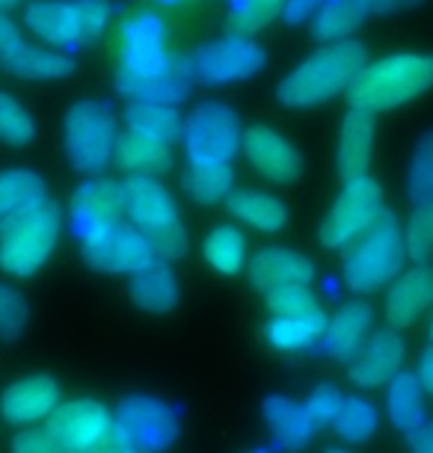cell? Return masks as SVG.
Returning a JSON list of instances; mask_svg holds the SVG:
<instances>
[{"instance_id": "6da1fadb", "label": "cell", "mask_w": 433, "mask_h": 453, "mask_svg": "<svg viewBox=\"0 0 433 453\" xmlns=\"http://www.w3.org/2000/svg\"><path fill=\"white\" fill-rule=\"evenodd\" d=\"M368 63V48L360 39L324 42L315 54H309L294 72H288L276 87V98L282 107L309 110L329 104L333 98L351 89L356 74Z\"/></svg>"}, {"instance_id": "7a4b0ae2", "label": "cell", "mask_w": 433, "mask_h": 453, "mask_svg": "<svg viewBox=\"0 0 433 453\" xmlns=\"http://www.w3.org/2000/svg\"><path fill=\"white\" fill-rule=\"evenodd\" d=\"M433 89V54H389L377 63H365L356 74L347 101L351 107L383 113L406 107Z\"/></svg>"}, {"instance_id": "3957f363", "label": "cell", "mask_w": 433, "mask_h": 453, "mask_svg": "<svg viewBox=\"0 0 433 453\" xmlns=\"http://www.w3.org/2000/svg\"><path fill=\"white\" fill-rule=\"evenodd\" d=\"M59 232L63 211L48 196L0 219V270L12 279L36 276L54 255Z\"/></svg>"}, {"instance_id": "277c9868", "label": "cell", "mask_w": 433, "mask_h": 453, "mask_svg": "<svg viewBox=\"0 0 433 453\" xmlns=\"http://www.w3.org/2000/svg\"><path fill=\"white\" fill-rule=\"evenodd\" d=\"M122 184V208L125 217L137 232L146 237L151 252L164 261H178L188 255V232L178 217L175 199L158 181L155 175L131 173Z\"/></svg>"}, {"instance_id": "5b68a950", "label": "cell", "mask_w": 433, "mask_h": 453, "mask_svg": "<svg viewBox=\"0 0 433 453\" xmlns=\"http://www.w3.org/2000/svg\"><path fill=\"white\" fill-rule=\"evenodd\" d=\"M404 228L395 211H380L377 219L356 237L344 258V285L353 294H375L386 288L404 267Z\"/></svg>"}, {"instance_id": "8992f818", "label": "cell", "mask_w": 433, "mask_h": 453, "mask_svg": "<svg viewBox=\"0 0 433 453\" xmlns=\"http://www.w3.org/2000/svg\"><path fill=\"white\" fill-rule=\"evenodd\" d=\"M110 0H39L24 12V27L42 45L72 50L96 42L110 21Z\"/></svg>"}, {"instance_id": "52a82bcc", "label": "cell", "mask_w": 433, "mask_h": 453, "mask_svg": "<svg viewBox=\"0 0 433 453\" xmlns=\"http://www.w3.org/2000/svg\"><path fill=\"white\" fill-rule=\"evenodd\" d=\"M119 122L107 101H74L63 119V142L72 166L83 175H98L116 151Z\"/></svg>"}, {"instance_id": "ba28073f", "label": "cell", "mask_w": 433, "mask_h": 453, "mask_svg": "<svg viewBox=\"0 0 433 453\" xmlns=\"http://www.w3.org/2000/svg\"><path fill=\"white\" fill-rule=\"evenodd\" d=\"M175 57L166 54V27L155 12H134L119 30V68L116 89L125 92L134 83L164 74Z\"/></svg>"}, {"instance_id": "9c48e42d", "label": "cell", "mask_w": 433, "mask_h": 453, "mask_svg": "<svg viewBox=\"0 0 433 453\" xmlns=\"http://www.w3.org/2000/svg\"><path fill=\"white\" fill-rule=\"evenodd\" d=\"M244 125L223 101H205L184 119L182 140L190 164H232L241 155Z\"/></svg>"}, {"instance_id": "30bf717a", "label": "cell", "mask_w": 433, "mask_h": 453, "mask_svg": "<svg viewBox=\"0 0 433 453\" xmlns=\"http://www.w3.org/2000/svg\"><path fill=\"white\" fill-rule=\"evenodd\" d=\"M383 211V196H380V187L371 175H356L347 178L338 199L329 208L327 219L321 222V243L327 250H342V246H351L356 237H360L371 222L377 219V213Z\"/></svg>"}, {"instance_id": "8fae6325", "label": "cell", "mask_w": 433, "mask_h": 453, "mask_svg": "<svg viewBox=\"0 0 433 453\" xmlns=\"http://www.w3.org/2000/svg\"><path fill=\"white\" fill-rule=\"evenodd\" d=\"M265 68V48L256 39L232 33V36L211 39L197 48L190 57L193 81H202L208 87H226V83L250 81Z\"/></svg>"}, {"instance_id": "7c38bea8", "label": "cell", "mask_w": 433, "mask_h": 453, "mask_svg": "<svg viewBox=\"0 0 433 453\" xmlns=\"http://www.w3.org/2000/svg\"><path fill=\"white\" fill-rule=\"evenodd\" d=\"M113 421L128 433L140 453H164L182 433V418L173 403L149 395L122 397L113 409Z\"/></svg>"}, {"instance_id": "4fadbf2b", "label": "cell", "mask_w": 433, "mask_h": 453, "mask_svg": "<svg viewBox=\"0 0 433 453\" xmlns=\"http://www.w3.org/2000/svg\"><path fill=\"white\" fill-rule=\"evenodd\" d=\"M81 252L83 261L98 273H134L149 258H155L146 237L125 219L98 228V232L83 234Z\"/></svg>"}, {"instance_id": "5bb4252c", "label": "cell", "mask_w": 433, "mask_h": 453, "mask_svg": "<svg viewBox=\"0 0 433 453\" xmlns=\"http://www.w3.org/2000/svg\"><path fill=\"white\" fill-rule=\"evenodd\" d=\"M241 155L246 157L261 178L274 184H294L303 175V155L300 149L267 125H252L246 127L241 136Z\"/></svg>"}, {"instance_id": "9a60e30c", "label": "cell", "mask_w": 433, "mask_h": 453, "mask_svg": "<svg viewBox=\"0 0 433 453\" xmlns=\"http://www.w3.org/2000/svg\"><path fill=\"white\" fill-rule=\"evenodd\" d=\"M110 426H113V412L89 397L57 403L54 412L48 415V430L72 453H87Z\"/></svg>"}, {"instance_id": "2e32d148", "label": "cell", "mask_w": 433, "mask_h": 453, "mask_svg": "<svg viewBox=\"0 0 433 453\" xmlns=\"http://www.w3.org/2000/svg\"><path fill=\"white\" fill-rule=\"evenodd\" d=\"M122 217V184L113 181V178H87L72 193V222L78 237L113 226Z\"/></svg>"}, {"instance_id": "e0dca14e", "label": "cell", "mask_w": 433, "mask_h": 453, "mask_svg": "<svg viewBox=\"0 0 433 453\" xmlns=\"http://www.w3.org/2000/svg\"><path fill=\"white\" fill-rule=\"evenodd\" d=\"M433 305V267L430 264H415L392 279L386 290V320L392 329H406L421 318Z\"/></svg>"}, {"instance_id": "ac0fdd59", "label": "cell", "mask_w": 433, "mask_h": 453, "mask_svg": "<svg viewBox=\"0 0 433 453\" xmlns=\"http://www.w3.org/2000/svg\"><path fill=\"white\" fill-rule=\"evenodd\" d=\"M59 403V386L48 373H30L10 382L0 395V415L10 424H33L48 418Z\"/></svg>"}, {"instance_id": "d6986e66", "label": "cell", "mask_w": 433, "mask_h": 453, "mask_svg": "<svg viewBox=\"0 0 433 453\" xmlns=\"http://www.w3.org/2000/svg\"><path fill=\"white\" fill-rule=\"evenodd\" d=\"M406 356L404 338L398 335V329H383L375 332V338L368 344H362V349L351 358V380L362 388H377L386 386L392 376L401 373Z\"/></svg>"}, {"instance_id": "ffe728a7", "label": "cell", "mask_w": 433, "mask_h": 453, "mask_svg": "<svg viewBox=\"0 0 433 453\" xmlns=\"http://www.w3.org/2000/svg\"><path fill=\"white\" fill-rule=\"evenodd\" d=\"M375 116L377 113L351 107L347 116L342 119L338 140H336V169L344 181L356 175H368L371 157H375V134H377Z\"/></svg>"}, {"instance_id": "44dd1931", "label": "cell", "mask_w": 433, "mask_h": 453, "mask_svg": "<svg viewBox=\"0 0 433 453\" xmlns=\"http://www.w3.org/2000/svg\"><path fill=\"white\" fill-rule=\"evenodd\" d=\"M371 323H375L371 305L362 303V299H351V303H344L333 318H327L324 335H321V349H324L329 358L351 362L362 349L365 338H368Z\"/></svg>"}, {"instance_id": "7402d4cb", "label": "cell", "mask_w": 433, "mask_h": 453, "mask_svg": "<svg viewBox=\"0 0 433 453\" xmlns=\"http://www.w3.org/2000/svg\"><path fill=\"white\" fill-rule=\"evenodd\" d=\"M250 281L259 290L282 288V285H312L315 267L305 255L285 250V246H261L250 258Z\"/></svg>"}, {"instance_id": "603a6c76", "label": "cell", "mask_w": 433, "mask_h": 453, "mask_svg": "<svg viewBox=\"0 0 433 453\" xmlns=\"http://www.w3.org/2000/svg\"><path fill=\"white\" fill-rule=\"evenodd\" d=\"M131 299L146 314H169L178 305V279L169 270V261L149 258L131 273Z\"/></svg>"}, {"instance_id": "cb8c5ba5", "label": "cell", "mask_w": 433, "mask_h": 453, "mask_svg": "<svg viewBox=\"0 0 433 453\" xmlns=\"http://www.w3.org/2000/svg\"><path fill=\"white\" fill-rule=\"evenodd\" d=\"M6 72H12L15 78L24 81H63L74 72V59L57 48H42L30 45V42H19L6 54H0Z\"/></svg>"}, {"instance_id": "d4e9b609", "label": "cell", "mask_w": 433, "mask_h": 453, "mask_svg": "<svg viewBox=\"0 0 433 453\" xmlns=\"http://www.w3.org/2000/svg\"><path fill=\"white\" fill-rule=\"evenodd\" d=\"M113 157L125 173L158 175L169 166L173 151H169V142L158 140V136H151L146 131H140V127L125 125V131H119V136H116Z\"/></svg>"}, {"instance_id": "484cf974", "label": "cell", "mask_w": 433, "mask_h": 453, "mask_svg": "<svg viewBox=\"0 0 433 453\" xmlns=\"http://www.w3.org/2000/svg\"><path fill=\"white\" fill-rule=\"evenodd\" d=\"M261 415H265V426L276 439L279 448L291 450V453L303 450L318 430V426L312 424L309 412H305V406L294 403V400H288V397H267L265 403H261Z\"/></svg>"}, {"instance_id": "4316f807", "label": "cell", "mask_w": 433, "mask_h": 453, "mask_svg": "<svg viewBox=\"0 0 433 453\" xmlns=\"http://www.w3.org/2000/svg\"><path fill=\"white\" fill-rule=\"evenodd\" d=\"M226 204L235 219H241L246 226L259 228V232H267V234L282 232L288 222V208L276 196H270L265 190H232Z\"/></svg>"}, {"instance_id": "83f0119b", "label": "cell", "mask_w": 433, "mask_h": 453, "mask_svg": "<svg viewBox=\"0 0 433 453\" xmlns=\"http://www.w3.org/2000/svg\"><path fill=\"white\" fill-rule=\"evenodd\" d=\"M368 15L371 12L362 0H324L312 15V36L321 42L351 39Z\"/></svg>"}, {"instance_id": "f1b7e54d", "label": "cell", "mask_w": 433, "mask_h": 453, "mask_svg": "<svg viewBox=\"0 0 433 453\" xmlns=\"http://www.w3.org/2000/svg\"><path fill=\"white\" fill-rule=\"evenodd\" d=\"M327 326V311L312 309L303 314H291V318H274L267 323V341L276 349H285V353H294V349H305L312 347L315 341H321Z\"/></svg>"}, {"instance_id": "f546056e", "label": "cell", "mask_w": 433, "mask_h": 453, "mask_svg": "<svg viewBox=\"0 0 433 453\" xmlns=\"http://www.w3.org/2000/svg\"><path fill=\"white\" fill-rule=\"evenodd\" d=\"M386 409L395 430L410 433L424 421V388L415 373H398L386 382Z\"/></svg>"}, {"instance_id": "4dcf8cb0", "label": "cell", "mask_w": 433, "mask_h": 453, "mask_svg": "<svg viewBox=\"0 0 433 453\" xmlns=\"http://www.w3.org/2000/svg\"><path fill=\"white\" fill-rule=\"evenodd\" d=\"M235 190L232 164H188L184 169V193L197 204H220Z\"/></svg>"}, {"instance_id": "1f68e13d", "label": "cell", "mask_w": 433, "mask_h": 453, "mask_svg": "<svg viewBox=\"0 0 433 453\" xmlns=\"http://www.w3.org/2000/svg\"><path fill=\"white\" fill-rule=\"evenodd\" d=\"M125 125L140 127L158 140H164L173 145L182 136L184 119L178 113L175 104H160V101H131L125 110Z\"/></svg>"}, {"instance_id": "d6a6232c", "label": "cell", "mask_w": 433, "mask_h": 453, "mask_svg": "<svg viewBox=\"0 0 433 453\" xmlns=\"http://www.w3.org/2000/svg\"><path fill=\"white\" fill-rule=\"evenodd\" d=\"M202 255L220 276H237L246 264V237L237 226H217L202 243Z\"/></svg>"}, {"instance_id": "836d02e7", "label": "cell", "mask_w": 433, "mask_h": 453, "mask_svg": "<svg viewBox=\"0 0 433 453\" xmlns=\"http://www.w3.org/2000/svg\"><path fill=\"white\" fill-rule=\"evenodd\" d=\"M45 193V181L33 169H6L0 173V219L10 213L21 211L24 204L42 199Z\"/></svg>"}, {"instance_id": "e575fe53", "label": "cell", "mask_w": 433, "mask_h": 453, "mask_svg": "<svg viewBox=\"0 0 433 453\" xmlns=\"http://www.w3.org/2000/svg\"><path fill=\"white\" fill-rule=\"evenodd\" d=\"M333 430L344 441H368L377 433V409L362 397H342L338 412L333 418Z\"/></svg>"}, {"instance_id": "d590c367", "label": "cell", "mask_w": 433, "mask_h": 453, "mask_svg": "<svg viewBox=\"0 0 433 453\" xmlns=\"http://www.w3.org/2000/svg\"><path fill=\"white\" fill-rule=\"evenodd\" d=\"M406 196L413 204L433 199V131L415 142L410 166H406Z\"/></svg>"}, {"instance_id": "8d00e7d4", "label": "cell", "mask_w": 433, "mask_h": 453, "mask_svg": "<svg viewBox=\"0 0 433 453\" xmlns=\"http://www.w3.org/2000/svg\"><path fill=\"white\" fill-rule=\"evenodd\" d=\"M404 246L415 264L433 261V199L419 202L413 208L404 228Z\"/></svg>"}, {"instance_id": "74e56055", "label": "cell", "mask_w": 433, "mask_h": 453, "mask_svg": "<svg viewBox=\"0 0 433 453\" xmlns=\"http://www.w3.org/2000/svg\"><path fill=\"white\" fill-rule=\"evenodd\" d=\"M33 136H36V122L27 113V107L10 92L0 89V142L21 149V145L33 142Z\"/></svg>"}, {"instance_id": "f35d334b", "label": "cell", "mask_w": 433, "mask_h": 453, "mask_svg": "<svg viewBox=\"0 0 433 453\" xmlns=\"http://www.w3.org/2000/svg\"><path fill=\"white\" fill-rule=\"evenodd\" d=\"M285 4L288 0H235L232 30L241 33V36L265 30L267 24H274L285 12Z\"/></svg>"}, {"instance_id": "ab89813d", "label": "cell", "mask_w": 433, "mask_h": 453, "mask_svg": "<svg viewBox=\"0 0 433 453\" xmlns=\"http://www.w3.org/2000/svg\"><path fill=\"white\" fill-rule=\"evenodd\" d=\"M265 305L274 318H291V314L318 309V296L309 285H282L265 290Z\"/></svg>"}, {"instance_id": "60d3db41", "label": "cell", "mask_w": 433, "mask_h": 453, "mask_svg": "<svg viewBox=\"0 0 433 453\" xmlns=\"http://www.w3.org/2000/svg\"><path fill=\"white\" fill-rule=\"evenodd\" d=\"M30 323V305L19 290L0 281V341H15Z\"/></svg>"}, {"instance_id": "b9f144b4", "label": "cell", "mask_w": 433, "mask_h": 453, "mask_svg": "<svg viewBox=\"0 0 433 453\" xmlns=\"http://www.w3.org/2000/svg\"><path fill=\"white\" fill-rule=\"evenodd\" d=\"M338 403H342V395H338L333 386H318L303 406H305V412H309L315 426H333Z\"/></svg>"}, {"instance_id": "7bdbcfd3", "label": "cell", "mask_w": 433, "mask_h": 453, "mask_svg": "<svg viewBox=\"0 0 433 453\" xmlns=\"http://www.w3.org/2000/svg\"><path fill=\"white\" fill-rule=\"evenodd\" d=\"M12 453H72L50 430H21L12 435Z\"/></svg>"}, {"instance_id": "ee69618b", "label": "cell", "mask_w": 433, "mask_h": 453, "mask_svg": "<svg viewBox=\"0 0 433 453\" xmlns=\"http://www.w3.org/2000/svg\"><path fill=\"white\" fill-rule=\"evenodd\" d=\"M87 453H140V448L128 439V433L113 421V426H110Z\"/></svg>"}, {"instance_id": "f6af8a7d", "label": "cell", "mask_w": 433, "mask_h": 453, "mask_svg": "<svg viewBox=\"0 0 433 453\" xmlns=\"http://www.w3.org/2000/svg\"><path fill=\"white\" fill-rule=\"evenodd\" d=\"M406 444L413 453H433V421H421L406 433Z\"/></svg>"}, {"instance_id": "bcb514c9", "label": "cell", "mask_w": 433, "mask_h": 453, "mask_svg": "<svg viewBox=\"0 0 433 453\" xmlns=\"http://www.w3.org/2000/svg\"><path fill=\"white\" fill-rule=\"evenodd\" d=\"M368 6L371 15H395V12H406V10H415L421 6L424 0H362Z\"/></svg>"}, {"instance_id": "7dc6e473", "label": "cell", "mask_w": 433, "mask_h": 453, "mask_svg": "<svg viewBox=\"0 0 433 453\" xmlns=\"http://www.w3.org/2000/svg\"><path fill=\"white\" fill-rule=\"evenodd\" d=\"M321 4H324V0H288L282 15L291 24H303V21H309L312 15H315V10Z\"/></svg>"}, {"instance_id": "c3c4849f", "label": "cell", "mask_w": 433, "mask_h": 453, "mask_svg": "<svg viewBox=\"0 0 433 453\" xmlns=\"http://www.w3.org/2000/svg\"><path fill=\"white\" fill-rule=\"evenodd\" d=\"M21 42V30L10 15L0 10V54H6L10 48H15Z\"/></svg>"}, {"instance_id": "681fc988", "label": "cell", "mask_w": 433, "mask_h": 453, "mask_svg": "<svg viewBox=\"0 0 433 453\" xmlns=\"http://www.w3.org/2000/svg\"><path fill=\"white\" fill-rule=\"evenodd\" d=\"M415 376H419L421 388L428 391V395H433V341L428 347H424V353L419 358V371H415Z\"/></svg>"}, {"instance_id": "f907efd6", "label": "cell", "mask_w": 433, "mask_h": 453, "mask_svg": "<svg viewBox=\"0 0 433 453\" xmlns=\"http://www.w3.org/2000/svg\"><path fill=\"white\" fill-rule=\"evenodd\" d=\"M15 4H19V0H0V10H4V12H10Z\"/></svg>"}, {"instance_id": "816d5d0a", "label": "cell", "mask_w": 433, "mask_h": 453, "mask_svg": "<svg viewBox=\"0 0 433 453\" xmlns=\"http://www.w3.org/2000/svg\"><path fill=\"white\" fill-rule=\"evenodd\" d=\"M327 453H347V450H342V448H329Z\"/></svg>"}, {"instance_id": "f5cc1de1", "label": "cell", "mask_w": 433, "mask_h": 453, "mask_svg": "<svg viewBox=\"0 0 433 453\" xmlns=\"http://www.w3.org/2000/svg\"><path fill=\"white\" fill-rule=\"evenodd\" d=\"M160 4H184V0H160Z\"/></svg>"}, {"instance_id": "db71d44e", "label": "cell", "mask_w": 433, "mask_h": 453, "mask_svg": "<svg viewBox=\"0 0 433 453\" xmlns=\"http://www.w3.org/2000/svg\"><path fill=\"white\" fill-rule=\"evenodd\" d=\"M430 338H433V318H430Z\"/></svg>"}, {"instance_id": "11a10c76", "label": "cell", "mask_w": 433, "mask_h": 453, "mask_svg": "<svg viewBox=\"0 0 433 453\" xmlns=\"http://www.w3.org/2000/svg\"><path fill=\"white\" fill-rule=\"evenodd\" d=\"M252 453H270V450H252Z\"/></svg>"}]
</instances>
